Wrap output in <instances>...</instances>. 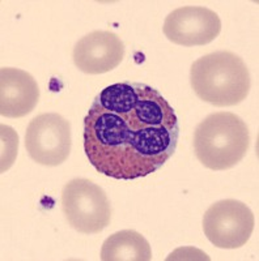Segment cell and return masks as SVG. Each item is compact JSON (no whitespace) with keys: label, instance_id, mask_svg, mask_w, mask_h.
Listing matches in <instances>:
<instances>
[{"label":"cell","instance_id":"6da1fadb","mask_svg":"<svg viewBox=\"0 0 259 261\" xmlns=\"http://www.w3.org/2000/svg\"><path fill=\"white\" fill-rule=\"evenodd\" d=\"M179 123L161 93L143 83H116L93 99L84 119V150L99 172L134 180L164 166L177 149Z\"/></svg>","mask_w":259,"mask_h":261},{"label":"cell","instance_id":"7a4b0ae2","mask_svg":"<svg viewBox=\"0 0 259 261\" xmlns=\"http://www.w3.org/2000/svg\"><path fill=\"white\" fill-rule=\"evenodd\" d=\"M190 81L202 101L218 107L241 103L250 92V73L244 60L230 51H215L193 63Z\"/></svg>","mask_w":259,"mask_h":261},{"label":"cell","instance_id":"3957f363","mask_svg":"<svg viewBox=\"0 0 259 261\" xmlns=\"http://www.w3.org/2000/svg\"><path fill=\"white\" fill-rule=\"evenodd\" d=\"M250 145L246 123L233 113H214L195 129L194 151L207 169L223 171L244 160Z\"/></svg>","mask_w":259,"mask_h":261},{"label":"cell","instance_id":"277c9868","mask_svg":"<svg viewBox=\"0 0 259 261\" xmlns=\"http://www.w3.org/2000/svg\"><path fill=\"white\" fill-rule=\"evenodd\" d=\"M62 209L71 227L81 234H97L110 223L106 193L88 179H72L63 187Z\"/></svg>","mask_w":259,"mask_h":261},{"label":"cell","instance_id":"5b68a950","mask_svg":"<svg viewBox=\"0 0 259 261\" xmlns=\"http://www.w3.org/2000/svg\"><path fill=\"white\" fill-rule=\"evenodd\" d=\"M254 214L242 201L233 199L215 202L203 217V231L215 247L237 249L247 243L254 231Z\"/></svg>","mask_w":259,"mask_h":261},{"label":"cell","instance_id":"8992f818","mask_svg":"<svg viewBox=\"0 0 259 261\" xmlns=\"http://www.w3.org/2000/svg\"><path fill=\"white\" fill-rule=\"evenodd\" d=\"M71 125L55 113L32 119L25 134V148L34 162L43 166H59L71 151Z\"/></svg>","mask_w":259,"mask_h":261},{"label":"cell","instance_id":"52a82bcc","mask_svg":"<svg viewBox=\"0 0 259 261\" xmlns=\"http://www.w3.org/2000/svg\"><path fill=\"white\" fill-rule=\"evenodd\" d=\"M162 30L165 37L176 45L203 46L218 38L221 20L218 13L206 7L186 6L167 16Z\"/></svg>","mask_w":259,"mask_h":261},{"label":"cell","instance_id":"ba28073f","mask_svg":"<svg viewBox=\"0 0 259 261\" xmlns=\"http://www.w3.org/2000/svg\"><path fill=\"white\" fill-rule=\"evenodd\" d=\"M72 58L76 68L84 73H106L122 63L125 45L115 33L96 30L79 39Z\"/></svg>","mask_w":259,"mask_h":261},{"label":"cell","instance_id":"9c48e42d","mask_svg":"<svg viewBox=\"0 0 259 261\" xmlns=\"http://www.w3.org/2000/svg\"><path fill=\"white\" fill-rule=\"evenodd\" d=\"M39 88L34 77L18 68L0 69V114L6 118H22L34 110Z\"/></svg>","mask_w":259,"mask_h":261},{"label":"cell","instance_id":"30bf717a","mask_svg":"<svg viewBox=\"0 0 259 261\" xmlns=\"http://www.w3.org/2000/svg\"><path fill=\"white\" fill-rule=\"evenodd\" d=\"M102 261H149L152 251L148 241L134 230L114 232L104 242Z\"/></svg>","mask_w":259,"mask_h":261},{"label":"cell","instance_id":"8fae6325","mask_svg":"<svg viewBox=\"0 0 259 261\" xmlns=\"http://www.w3.org/2000/svg\"><path fill=\"white\" fill-rule=\"evenodd\" d=\"M0 136H2V158H0L2 167H0V171L6 172L7 170L11 169L17 157L18 135L12 127L2 124Z\"/></svg>","mask_w":259,"mask_h":261}]
</instances>
